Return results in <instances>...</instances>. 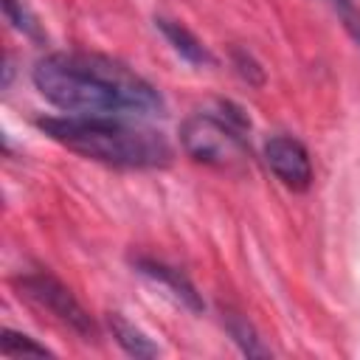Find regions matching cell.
Here are the masks:
<instances>
[{"instance_id": "7c38bea8", "label": "cell", "mask_w": 360, "mask_h": 360, "mask_svg": "<svg viewBox=\"0 0 360 360\" xmlns=\"http://www.w3.org/2000/svg\"><path fill=\"white\" fill-rule=\"evenodd\" d=\"M323 3L335 11V17L346 28V34L360 45V3L357 0H323Z\"/></svg>"}, {"instance_id": "9c48e42d", "label": "cell", "mask_w": 360, "mask_h": 360, "mask_svg": "<svg viewBox=\"0 0 360 360\" xmlns=\"http://www.w3.org/2000/svg\"><path fill=\"white\" fill-rule=\"evenodd\" d=\"M222 326H225V332L231 335V340H233L245 354H250V357H264V354H270V349L262 343L259 332L248 323V318H245L242 312H236V309H222Z\"/></svg>"}, {"instance_id": "6da1fadb", "label": "cell", "mask_w": 360, "mask_h": 360, "mask_svg": "<svg viewBox=\"0 0 360 360\" xmlns=\"http://www.w3.org/2000/svg\"><path fill=\"white\" fill-rule=\"evenodd\" d=\"M31 82L48 104L70 115L152 118L166 110L155 84L124 62L101 53H48L34 65Z\"/></svg>"}, {"instance_id": "30bf717a", "label": "cell", "mask_w": 360, "mask_h": 360, "mask_svg": "<svg viewBox=\"0 0 360 360\" xmlns=\"http://www.w3.org/2000/svg\"><path fill=\"white\" fill-rule=\"evenodd\" d=\"M3 14L11 22V28H17L20 34L34 37V39H42V28H39L37 17L31 14V8L22 0H3Z\"/></svg>"}, {"instance_id": "5b68a950", "label": "cell", "mask_w": 360, "mask_h": 360, "mask_svg": "<svg viewBox=\"0 0 360 360\" xmlns=\"http://www.w3.org/2000/svg\"><path fill=\"white\" fill-rule=\"evenodd\" d=\"M264 163L290 188L307 191L312 186V160L307 146L292 135H273L264 143Z\"/></svg>"}, {"instance_id": "277c9868", "label": "cell", "mask_w": 360, "mask_h": 360, "mask_svg": "<svg viewBox=\"0 0 360 360\" xmlns=\"http://www.w3.org/2000/svg\"><path fill=\"white\" fill-rule=\"evenodd\" d=\"M17 295L25 298L31 307H37L39 312L51 315L56 323H62L65 329H70L73 335H79L82 340H98V323L93 321V315L82 307V301L48 270H31L14 278Z\"/></svg>"}, {"instance_id": "8fae6325", "label": "cell", "mask_w": 360, "mask_h": 360, "mask_svg": "<svg viewBox=\"0 0 360 360\" xmlns=\"http://www.w3.org/2000/svg\"><path fill=\"white\" fill-rule=\"evenodd\" d=\"M0 352H3L6 357H20V354H37V357H45V354H51L48 346H42V343H37L34 338L20 335V332H14V329H3Z\"/></svg>"}, {"instance_id": "8992f818", "label": "cell", "mask_w": 360, "mask_h": 360, "mask_svg": "<svg viewBox=\"0 0 360 360\" xmlns=\"http://www.w3.org/2000/svg\"><path fill=\"white\" fill-rule=\"evenodd\" d=\"M132 267L146 276L149 281H155L158 287H163L177 304H183L186 309L191 312H202L205 304H202V295L197 292V287L188 281V276L160 259H152V256H132Z\"/></svg>"}, {"instance_id": "7a4b0ae2", "label": "cell", "mask_w": 360, "mask_h": 360, "mask_svg": "<svg viewBox=\"0 0 360 360\" xmlns=\"http://www.w3.org/2000/svg\"><path fill=\"white\" fill-rule=\"evenodd\" d=\"M135 118H112V115H45L37 118V129H42L59 146L112 166V169H163L172 163L174 149L163 132L132 124Z\"/></svg>"}, {"instance_id": "4fadbf2b", "label": "cell", "mask_w": 360, "mask_h": 360, "mask_svg": "<svg viewBox=\"0 0 360 360\" xmlns=\"http://www.w3.org/2000/svg\"><path fill=\"white\" fill-rule=\"evenodd\" d=\"M231 65H233V70L250 84V87H262L264 84V70H262V65L253 59V53H248L245 48H233L231 51Z\"/></svg>"}, {"instance_id": "52a82bcc", "label": "cell", "mask_w": 360, "mask_h": 360, "mask_svg": "<svg viewBox=\"0 0 360 360\" xmlns=\"http://www.w3.org/2000/svg\"><path fill=\"white\" fill-rule=\"evenodd\" d=\"M155 28L166 37V42L172 45V51L180 53L188 65L202 68V65H211V62H214L211 51H208L186 25H180V22H174V20H166V17H155Z\"/></svg>"}, {"instance_id": "3957f363", "label": "cell", "mask_w": 360, "mask_h": 360, "mask_svg": "<svg viewBox=\"0 0 360 360\" xmlns=\"http://www.w3.org/2000/svg\"><path fill=\"white\" fill-rule=\"evenodd\" d=\"M250 121L228 98L194 110L180 127V146L194 163L236 169L250 160Z\"/></svg>"}, {"instance_id": "ba28073f", "label": "cell", "mask_w": 360, "mask_h": 360, "mask_svg": "<svg viewBox=\"0 0 360 360\" xmlns=\"http://www.w3.org/2000/svg\"><path fill=\"white\" fill-rule=\"evenodd\" d=\"M107 326H110L115 343L127 354H132V357H155L158 354V346L152 343V338L143 329H138L135 323H129L121 312H110L107 315Z\"/></svg>"}]
</instances>
